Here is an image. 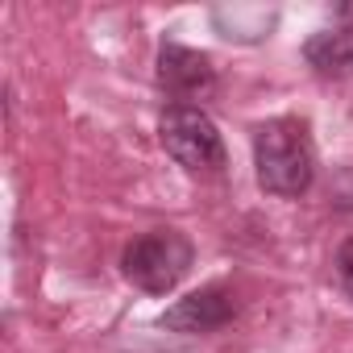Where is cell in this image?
Returning <instances> with one entry per match:
<instances>
[{
    "label": "cell",
    "instance_id": "1",
    "mask_svg": "<svg viewBox=\"0 0 353 353\" xmlns=\"http://www.w3.org/2000/svg\"><path fill=\"white\" fill-rule=\"evenodd\" d=\"M254 166H258V183L270 196H303L316 179V150L312 137L299 121L279 117L258 125L254 133Z\"/></svg>",
    "mask_w": 353,
    "mask_h": 353
},
{
    "label": "cell",
    "instance_id": "2",
    "mask_svg": "<svg viewBox=\"0 0 353 353\" xmlns=\"http://www.w3.org/2000/svg\"><path fill=\"white\" fill-rule=\"evenodd\" d=\"M196 250L179 229H150L141 237H133L121 254V270L133 287L150 291V295H166L183 283V274L192 270Z\"/></svg>",
    "mask_w": 353,
    "mask_h": 353
},
{
    "label": "cell",
    "instance_id": "3",
    "mask_svg": "<svg viewBox=\"0 0 353 353\" xmlns=\"http://www.w3.org/2000/svg\"><path fill=\"white\" fill-rule=\"evenodd\" d=\"M158 137L166 145V154L196 170V174H216L225 166V141H221V129L216 121L196 108V104H170L158 121Z\"/></svg>",
    "mask_w": 353,
    "mask_h": 353
},
{
    "label": "cell",
    "instance_id": "4",
    "mask_svg": "<svg viewBox=\"0 0 353 353\" xmlns=\"http://www.w3.org/2000/svg\"><path fill=\"white\" fill-rule=\"evenodd\" d=\"M233 316H237V295L225 291V287H204V291L183 295L174 307H166L162 328H170V332H212V328H225Z\"/></svg>",
    "mask_w": 353,
    "mask_h": 353
},
{
    "label": "cell",
    "instance_id": "5",
    "mask_svg": "<svg viewBox=\"0 0 353 353\" xmlns=\"http://www.w3.org/2000/svg\"><path fill=\"white\" fill-rule=\"evenodd\" d=\"M158 83L170 96H200L216 83V71H212L208 54H200L192 46H179V42H166L158 50Z\"/></svg>",
    "mask_w": 353,
    "mask_h": 353
},
{
    "label": "cell",
    "instance_id": "6",
    "mask_svg": "<svg viewBox=\"0 0 353 353\" xmlns=\"http://www.w3.org/2000/svg\"><path fill=\"white\" fill-rule=\"evenodd\" d=\"M303 59H307L312 71H320V75H328V79H345V75H353V26L324 30V34L307 38Z\"/></svg>",
    "mask_w": 353,
    "mask_h": 353
},
{
    "label": "cell",
    "instance_id": "7",
    "mask_svg": "<svg viewBox=\"0 0 353 353\" xmlns=\"http://www.w3.org/2000/svg\"><path fill=\"white\" fill-rule=\"evenodd\" d=\"M336 279H341V287L353 295V237L336 250Z\"/></svg>",
    "mask_w": 353,
    "mask_h": 353
}]
</instances>
